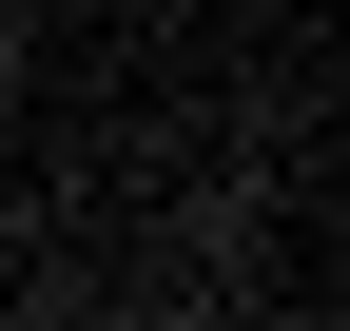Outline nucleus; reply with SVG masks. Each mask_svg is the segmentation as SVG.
<instances>
[{"instance_id": "1", "label": "nucleus", "mask_w": 350, "mask_h": 331, "mask_svg": "<svg viewBox=\"0 0 350 331\" xmlns=\"http://www.w3.org/2000/svg\"><path fill=\"white\" fill-rule=\"evenodd\" d=\"M0 78H20V20H0Z\"/></svg>"}]
</instances>
